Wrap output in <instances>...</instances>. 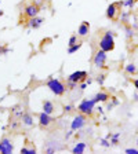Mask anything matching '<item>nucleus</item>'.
I'll use <instances>...</instances> for the list:
<instances>
[{"label": "nucleus", "mask_w": 138, "mask_h": 154, "mask_svg": "<svg viewBox=\"0 0 138 154\" xmlns=\"http://www.w3.org/2000/svg\"><path fill=\"white\" fill-rule=\"evenodd\" d=\"M113 36L115 35H113V32H111V30L105 32L101 36L100 43H98L100 50H102V51H105V52H109V51L115 50V37H113Z\"/></svg>", "instance_id": "obj_1"}, {"label": "nucleus", "mask_w": 138, "mask_h": 154, "mask_svg": "<svg viewBox=\"0 0 138 154\" xmlns=\"http://www.w3.org/2000/svg\"><path fill=\"white\" fill-rule=\"evenodd\" d=\"M46 85L48 87V90L57 96H62L66 92V85H65L61 80H58V79H48Z\"/></svg>", "instance_id": "obj_2"}, {"label": "nucleus", "mask_w": 138, "mask_h": 154, "mask_svg": "<svg viewBox=\"0 0 138 154\" xmlns=\"http://www.w3.org/2000/svg\"><path fill=\"white\" fill-rule=\"evenodd\" d=\"M94 109H95V100L94 99H83L77 105V112L87 116V117L93 116Z\"/></svg>", "instance_id": "obj_3"}, {"label": "nucleus", "mask_w": 138, "mask_h": 154, "mask_svg": "<svg viewBox=\"0 0 138 154\" xmlns=\"http://www.w3.org/2000/svg\"><path fill=\"white\" fill-rule=\"evenodd\" d=\"M39 13H40V7L37 6L36 3H28L22 10V17H24V21H28V19L33 18V17H37Z\"/></svg>", "instance_id": "obj_4"}, {"label": "nucleus", "mask_w": 138, "mask_h": 154, "mask_svg": "<svg viewBox=\"0 0 138 154\" xmlns=\"http://www.w3.org/2000/svg\"><path fill=\"white\" fill-rule=\"evenodd\" d=\"M86 122H87V116H84V114H82V113H79L77 116H75L73 117V120H72V122H71V129L72 131H80L82 128H83L84 125H86Z\"/></svg>", "instance_id": "obj_5"}, {"label": "nucleus", "mask_w": 138, "mask_h": 154, "mask_svg": "<svg viewBox=\"0 0 138 154\" xmlns=\"http://www.w3.org/2000/svg\"><path fill=\"white\" fill-rule=\"evenodd\" d=\"M120 3L117 2V3H112L108 6V8H106V18L111 19V21H116L117 19V17L120 15Z\"/></svg>", "instance_id": "obj_6"}, {"label": "nucleus", "mask_w": 138, "mask_h": 154, "mask_svg": "<svg viewBox=\"0 0 138 154\" xmlns=\"http://www.w3.org/2000/svg\"><path fill=\"white\" fill-rule=\"evenodd\" d=\"M93 63H94V66L98 67V69H102V67H105V63H106V52L102 51V50H98V51L94 54Z\"/></svg>", "instance_id": "obj_7"}, {"label": "nucleus", "mask_w": 138, "mask_h": 154, "mask_svg": "<svg viewBox=\"0 0 138 154\" xmlns=\"http://www.w3.org/2000/svg\"><path fill=\"white\" fill-rule=\"evenodd\" d=\"M87 77H88L87 72H84V70H76V72H73L72 74H69V76H68V80L73 81V83H76V84H80V83H83V81L87 80Z\"/></svg>", "instance_id": "obj_8"}, {"label": "nucleus", "mask_w": 138, "mask_h": 154, "mask_svg": "<svg viewBox=\"0 0 138 154\" xmlns=\"http://www.w3.org/2000/svg\"><path fill=\"white\" fill-rule=\"evenodd\" d=\"M14 151V144L11 139L3 138L0 139V153L2 154H11Z\"/></svg>", "instance_id": "obj_9"}, {"label": "nucleus", "mask_w": 138, "mask_h": 154, "mask_svg": "<svg viewBox=\"0 0 138 154\" xmlns=\"http://www.w3.org/2000/svg\"><path fill=\"white\" fill-rule=\"evenodd\" d=\"M53 122H54V119L51 117V114H47L44 112L39 114V124H40L42 128H48Z\"/></svg>", "instance_id": "obj_10"}, {"label": "nucleus", "mask_w": 138, "mask_h": 154, "mask_svg": "<svg viewBox=\"0 0 138 154\" xmlns=\"http://www.w3.org/2000/svg\"><path fill=\"white\" fill-rule=\"evenodd\" d=\"M43 22H44V18H42V17H33V18H30V19L26 21L28 26L29 28H32V29H39L43 25Z\"/></svg>", "instance_id": "obj_11"}, {"label": "nucleus", "mask_w": 138, "mask_h": 154, "mask_svg": "<svg viewBox=\"0 0 138 154\" xmlns=\"http://www.w3.org/2000/svg\"><path fill=\"white\" fill-rule=\"evenodd\" d=\"M90 32V23L87 22V21H83L77 29V36H80V37H86Z\"/></svg>", "instance_id": "obj_12"}, {"label": "nucleus", "mask_w": 138, "mask_h": 154, "mask_svg": "<svg viewBox=\"0 0 138 154\" xmlns=\"http://www.w3.org/2000/svg\"><path fill=\"white\" fill-rule=\"evenodd\" d=\"M111 96L108 92H105V91H101V92L95 94V96H94V100H95V103H100V102H108V99H109Z\"/></svg>", "instance_id": "obj_13"}, {"label": "nucleus", "mask_w": 138, "mask_h": 154, "mask_svg": "<svg viewBox=\"0 0 138 154\" xmlns=\"http://www.w3.org/2000/svg\"><path fill=\"white\" fill-rule=\"evenodd\" d=\"M86 149H87V144L84 143V142H77V143L73 146V149H72V153H75V154H83Z\"/></svg>", "instance_id": "obj_14"}, {"label": "nucleus", "mask_w": 138, "mask_h": 154, "mask_svg": "<svg viewBox=\"0 0 138 154\" xmlns=\"http://www.w3.org/2000/svg\"><path fill=\"white\" fill-rule=\"evenodd\" d=\"M54 110H55V107H54V103H53L51 100H44V102H43V112L44 113L53 114Z\"/></svg>", "instance_id": "obj_15"}, {"label": "nucleus", "mask_w": 138, "mask_h": 154, "mask_svg": "<svg viewBox=\"0 0 138 154\" xmlns=\"http://www.w3.org/2000/svg\"><path fill=\"white\" fill-rule=\"evenodd\" d=\"M21 153L22 154H36V147L33 146V143H30V142L28 140L26 146H24V147L21 149Z\"/></svg>", "instance_id": "obj_16"}, {"label": "nucleus", "mask_w": 138, "mask_h": 154, "mask_svg": "<svg viewBox=\"0 0 138 154\" xmlns=\"http://www.w3.org/2000/svg\"><path fill=\"white\" fill-rule=\"evenodd\" d=\"M21 122H22L24 125H26V127H32L33 125V117L29 113H24L22 117H21Z\"/></svg>", "instance_id": "obj_17"}, {"label": "nucleus", "mask_w": 138, "mask_h": 154, "mask_svg": "<svg viewBox=\"0 0 138 154\" xmlns=\"http://www.w3.org/2000/svg\"><path fill=\"white\" fill-rule=\"evenodd\" d=\"M120 7H126V8H133L137 3V0H124V2H119Z\"/></svg>", "instance_id": "obj_18"}, {"label": "nucleus", "mask_w": 138, "mask_h": 154, "mask_svg": "<svg viewBox=\"0 0 138 154\" xmlns=\"http://www.w3.org/2000/svg\"><path fill=\"white\" fill-rule=\"evenodd\" d=\"M82 47V43H76V44H72L69 45V48H68V54H75L76 51H79Z\"/></svg>", "instance_id": "obj_19"}, {"label": "nucleus", "mask_w": 138, "mask_h": 154, "mask_svg": "<svg viewBox=\"0 0 138 154\" xmlns=\"http://www.w3.org/2000/svg\"><path fill=\"white\" fill-rule=\"evenodd\" d=\"M126 72H127L129 74H135L137 73V66H135L134 63L126 65Z\"/></svg>", "instance_id": "obj_20"}, {"label": "nucleus", "mask_w": 138, "mask_h": 154, "mask_svg": "<svg viewBox=\"0 0 138 154\" xmlns=\"http://www.w3.org/2000/svg\"><path fill=\"white\" fill-rule=\"evenodd\" d=\"M24 114V110L21 109V107H15V109L13 110V117L14 119H21Z\"/></svg>", "instance_id": "obj_21"}, {"label": "nucleus", "mask_w": 138, "mask_h": 154, "mask_svg": "<svg viewBox=\"0 0 138 154\" xmlns=\"http://www.w3.org/2000/svg\"><path fill=\"white\" fill-rule=\"evenodd\" d=\"M77 85H79V84L73 83V81H71V80H68V81H66V88H68V90H75V88H76Z\"/></svg>", "instance_id": "obj_22"}, {"label": "nucleus", "mask_w": 138, "mask_h": 154, "mask_svg": "<svg viewBox=\"0 0 138 154\" xmlns=\"http://www.w3.org/2000/svg\"><path fill=\"white\" fill-rule=\"evenodd\" d=\"M104 81H105V74H100V76L97 77V83L100 84V85H102Z\"/></svg>", "instance_id": "obj_23"}, {"label": "nucleus", "mask_w": 138, "mask_h": 154, "mask_svg": "<svg viewBox=\"0 0 138 154\" xmlns=\"http://www.w3.org/2000/svg\"><path fill=\"white\" fill-rule=\"evenodd\" d=\"M100 143L102 144L104 147H109V146H111V143H109V142H108V139H101V140H100Z\"/></svg>", "instance_id": "obj_24"}, {"label": "nucleus", "mask_w": 138, "mask_h": 154, "mask_svg": "<svg viewBox=\"0 0 138 154\" xmlns=\"http://www.w3.org/2000/svg\"><path fill=\"white\" fill-rule=\"evenodd\" d=\"M126 154H138L137 149H126Z\"/></svg>", "instance_id": "obj_25"}, {"label": "nucleus", "mask_w": 138, "mask_h": 154, "mask_svg": "<svg viewBox=\"0 0 138 154\" xmlns=\"http://www.w3.org/2000/svg\"><path fill=\"white\" fill-rule=\"evenodd\" d=\"M76 42H77V37H76V36H72V37L69 38V43H68V44H69V45L76 44Z\"/></svg>", "instance_id": "obj_26"}, {"label": "nucleus", "mask_w": 138, "mask_h": 154, "mask_svg": "<svg viewBox=\"0 0 138 154\" xmlns=\"http://www.w3.org/2000/svg\"><path fill=\"white\" fill-rule=\"evenodd\" d=\"M72 109H73V106H72V105H66V106H64V110H65L66 113L72 112Z\"/></svg>", "instance_id": "obj_27"}, {"label": "nucleus", "mask_w": 138, "mask_h": 154, "mask_svg": "<svg viewBox=\"0 0 138 154\" xmlns=\"http://www.w3.org/2000/svg\"><path fill=\"white\" fill-rule=\"evenodd\" d=\"M7 51H8V48H7V47H3V45H0V55L6 54Z\"/></svg>", "instance_id": "obj_28"}, {"label": "nucleus", "mask_w": 138, "mask_h": 154, "mask_svg": "<svg viewBox=\"0 0 138 154\" xmlns=\"http://www.w3.org/2000/svg\"><path fill=\"white\" fill-rule=\"evenodd\" d=\"M134 36V32L131 30V28H127V37H133Z\"/></svg>", "instance_id": "obj_29"}, {"label": "nucleus", "mask_w": 138, "mask_h": 154, "mask_svg": "<svg viewBox=\"0 0 138 154\" xmlns=\"http://www.w3.org/2000/svg\"><path fill=\"white\" fill-rule=\"evenodd\" d=\"M79 87H80V90H82V91H84V90L87 88V83H84V81H83V83L79 84Z\"/></svg>", "instance_id": "obj_30"}, {"label": "nucleus", "mask_w": 138, "mask_h": 154, "mask_svg": "<svg viewBox=\"0 0 138 154\" xmlns=\"http://www.w3.org/2000/svg\"><path fill=\"white\" fill-rule=\"evenodd\" d=\"M72 134H73V131H72V129H71V131H68V132H66V135H65V138H66V139H68V138H71Z\"/></svg>", "instance_id": "obj_31"}, {"label": "nucleus", "mask_w": 138, "mask_h": 154, "mask_svg": "<svg viewBox=\"0 0 138 154\" xmlns=\"http://www.w3.org/2000/svg\"><path fill=\"white\" fill-rule=\"evenodd\" d=\"M133 84H134V87H135V90L138 91V79H135V80H133Z\"/></svg>", "instance_id": "obj_32"}, {"label": "nucleus", "mask_w": 138, "mask_h": 154, "mask_svg": "<svg viewBox=\"0 0 138 154\" xmlns=\"http://www.w3.org/2000/svg\"><path fill=\"white\" fill-rule=\"evenodd\" d=\"M17 127H18V122H17V121H14L13 124H11V128H14V129H15Z\"/></svg>", "instance_id": "obj_33"}, {"label": "nucleus", "mask_w": 138, "mask_h": 154, "mask_svg": "<svg viewBox=\"0 0 138 154\" xmlns=\"http://www.w3.org/2000/svg\"><path fill=\"white\" fill-rule=\"evenodd\" d=\"M97 110H98V113H101V114H102V113H104V110H102V107H98V109H97Z\"/></svg>", "instance_id": "obj_34"}, {"label": "nucleus", "mask_w": 138, "mask_h": 154, "mask_svg": "<svg viewBox=\"0 0 138 154\" xmlns=\"http://www.w3.org/2000/svg\"><path fill=\"white\" fill-rule=\"evenodd\" d=\"M86 83L87 84H91V83H93V80H91V79H88V80H86Z\"/></svg>", "instance_id": "obj_35"}, {"label": "nucleus", "mask_w": 138, "mask_h": 154, "mask_svg": "<svg viewBox=\"0 0 138 154\" xmlns=\"http://www.w3.org/2000/svg\"><path fill=\"white\" fill-rule=\"evenodd\" d=\"M2 15H3V11H2V10H0V17H2Z\"/></svg>", "instance_id": "obj_36"}, {"label": "nucleus", "mask_w": 138, "mask_h": 154, "mask_svg": "<svg viewBox=\"0 0 138 154\" xmlns=\"http://www.w3.org/2000/svg\"><path fill=\"white\" fill-rule=\"evenodd\" d=\"M137 146H138V139H137Z\"/></svg>", "instance_id": "obj_37"}, {"label": "nucleus", "mask_w": 138, "mask_h": 154, "mask_svg": "<svg viewBox=\"0 0 138 154\" xmlns=\"http://www.w3.org/2000/svg\"><path fill=\"white\" fill-rule=\"evenodd\" d=\"M137 2H138V0H137Z\"/></svg>", "instance_id": "obj_38"}]
</instances>
